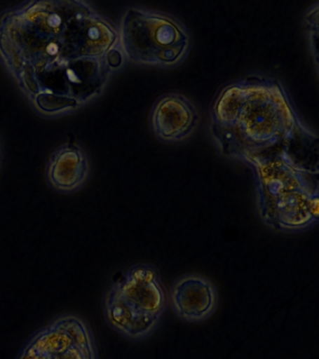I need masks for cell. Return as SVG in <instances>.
I'll return each instance as SVG.
<instances>
[{
  "mask_svg": "<svg viewBox=\"0 0 319 359\" xmlns=\"http://www.w3.org/2000/svg\"><path fill=\"white\" fill-rule=\"evenodd\" d=\"M305 25L308 36L310 39L311 47H312V53H315V62H318V2L312 6L307 11L304 17Z\"/></svg>",
  "mask_w": 319,
  "mask_h": 359,
  "instance_id": "obj_9",
  "label": "cell"
},
{
  "mask_svg": "<svg viewBox=\"0 0 319 359\" xmlns=\"http://www.w3.org/2000/svg\"><path fill=\"white\" fill-rule=\"evenodd\" d=\"M119 45L110 21L81 1H29L0 16V58L38 111L61 114L102 92Z\"/></svg>",
  "mask_w": 319,
  "mask_h": 359,
  "instance_id": "obj_1",
  "label": "cell"
},
{
  "mask_svg": "<svg viewBox=\"0 0 319 359\" xmlns=\"http://www.w3.org/2000/svg\"><path fill=\"white\" fill-rule=\"evenodd\" d=\"M118 32L123 53L136 64L175 66L189 49V35L184 25L161 11L128 8Z\"/></svg>",
  "mask_w": 319,
  "mask_h": 359,
  "instance_id": "obj_4",
  "label": "cell"
},
{
  "mask_svg": "<svg viewBox=\"0 0 319 359\" xmlns=\"http://www.w3.org/2000/svg\"><path fill=\"white\" fill-rule=\"evenodd\" d=\"M170 300L175 313L184 321H204L214 313L217 291L207 278L198 274L182 277L173 286Z\"/></svg>",
  "mask_w": 319,
  "mask_h": 359,
  "instance_id": "obj_7",
  "label": "cell"
},
{
  "mask_svg": "<svg viewBox=\"0 0 319 359\" xmlns=\"http://www.w3.org/2000/svg\"><path fill=\"white\" fill-rule=\"evenodd\" d=\"M16 359H97L96 342L82 317L64 313L36 331Z\"/></svg>",
  "mask_w": 319,
  "mask_h": 359,
  "instance_id": "obj_5",
  "label": "cell"
},
{
  "mask_svg": "<svg viewBox=\"0 0 319 359\" xmlns=\"http://www.w3.org/2000/svg\"><path fill=\"white\" fill-rule=\"evenodd\" d=\"M211 131L224 156L245 163L284 154L294 167L318 175V135L299 119L276 78L248 75L221 87L211 106Z\"/></svg>",
  "mask_w": 319,
  "mask_h": 359,
  "instance_id": "obj_2",
  "label": "cell"
},
{
  "mask_svg": "<svg viewBox=\"0 0 319 359\" xmlns=\"http://www.w3.org/2000/svg\"><path fill=\"white\" fill-rule=\"evenodd\" d=\"M166 304L158 269L149 264H137L109 288L104 302L106 321L121 335L142 339L155 330Z\"/></svg>",
  "mask_w": 319,
  "mask_h": 359,
  "instance_id": "obj_3",
  "label": "cell"
},
{
  "mask_svg": "<svg viewBox=\"0 0 319 359\" xmlns=\"http://www.w3.org/2000/svg\"><path fill=\"white\" fill-rule=\"evenodd\" d=\"M89 173L88 158L82 149L72 143L60 146L50 159L47 178L54 189L72 193L79 189Z\"/></svg>",
  "mask_w": 319,
  "mask_h": 359,
  "instance_id": "obj_8",
  "label": "cell"
},
{
  "mask_svg": "<svg viewBox=\"0 0 319 359\" xmlns=\"http://www.w3.org/2000/svg\"><path fill=\"white\" fill-rule=\"evenodd\" d=\"M124 56L122 50H120L118 47L111 50L110 52L108 53L107 57H106L109 67H110L111 70L118 69L119 67H121L123 61H124Z\"/></svg>",
  "mask_w": 319,
  "mask_h": 359,
  "instance_id": "obj_10",
  "label": "cell"
},
{
  "mask_svg": "<svg viewBox=\"0 0 319 359\" xmlns=\"http://www.w3.org/2000/svg\"><path fill=\"white\" fill-rule=\"evenodd\" d=\"M153 132L163 142H180L197 128L198 114L194 104L179 93H167L154 104L150 116Z\"/></svg>",
  "mask_w": 319,
  "mask_h": 359,
  "instance_id": "obj_6",
  "label": "cell"
}]
</instances>
